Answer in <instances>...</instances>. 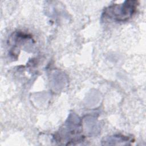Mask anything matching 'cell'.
Listing matches in <instances>:
<instances>
[{
	"instance_id": "cell-1",
	"label": "cell",
	"mask_w": 146,
	"mask_h": 146,
	"mask_svg": "<svg viewBox=\"0 0 146 146\" xmlns=\"http://www.w3.org/2000/svg\"><path fill=\"white\" fill-rule=\"evenodd\" d=\"M137 6L136 1H125L121 4H114L107 7L103 13L104 17L116 21H125L135 13Z\"/></svg>"
}]
</instances>
